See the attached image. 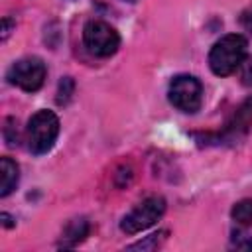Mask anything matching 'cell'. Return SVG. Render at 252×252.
Listing matches in <instances>:
<instances>
[{"mask_svg":"<svg viewBox=\"0 0 252 252\" xmlns=\"http://www.w3.org/2000/svg\"><path fill=\"white\" fill-rule=\"evenodd\" d=\"M0 173H2V179H0V197H8L16 189L18 179H20L18 163L12 158H6L4 156L0 159Z\"/></svg>","mask_w":252,"mask_h":252,"instance_id":"cell-9","label":"cell"},{"mask_svg":"<svg viewBox=\"0 0 252 252\" xmlns=\"http://www.w3.org/2000/svg\"><path fill=\"white\" fill-rule=\"evenodd\" d=\"M250 126H252V96L246 98L234 110L232 118L224 126V130L215 136V144H220V142H238L248 132Z\"/></svg>","mask_w":252,"mask_h":252,"instance_id":"cell-7","label":"cell"},{"mask_svg":"<svg viewBox=\"0 0 252 252\" xmlns=\"http://www.w3.org/2000/svg\"><path fill=\"white\" fill-rule=\"evenodd\" d=\"M240 24H242V28H244L246 32L252 33V6H248V8L240 14Z\"/></svg>","mask_w":252,"mask_h":252,"instance_id":"cell-14","label":"cell"},{"mask_svg":"<svg viewBox=\"0 0 252 252\" xmlns=\"http://www.w3.org/2000/svg\"><path fill=\"white\" fill-rule=\"evenodd\" d=\"M10 28H12V22H10L8 18H4V30H2V39H6V37H8V33H10Z\"/></svg>","mask_w":252,"mask_h":252,"instance_id":"cell-15","label":"cell"},{"mask_svg":"<svg viewBox=\"0 0 252 252\" xmlns=\"http://www.w3.org/2000/svg\"><path fill=\"white\" fill-rule=\"evenodd\" d=\"M230 217L236 224L240 226H250L252 224V199H242L238 201L232 211H230Z\"/></svg>","mask_w":252,"mask_h":252,"instance_id":"cell-10","label":"cell"},{"mask_svg":"<svg viewBox=\"0 0 252 252\" xmlns=\"http://www.w3.org/2000/svg\"><path fill=\"white\" fill-rule=\"evenodd\" d=\"M2 220H4V226H12V222H10V217H8L6 213H2Z\"/></svg>","mask_w":252,"mask_h":252,"instance_id":"cell-16","label":"cell"},{"mask_svg":"<svg viewBox=\"0 0 252 252\" xmlns=\"http://www.w3.org/2000/svg\"><path fill=\"white\" fill-rule=\"evenodd\" d=\"M169 100L181 112L193 114L199 110L203 100L201 83L191 75H177L169 83Z\"/></svg>","mask_w":252,"mask_h":252,"instance_id":"cell-6","label":"cell"},{"mask_svg":"<svg viewBox=\"0 0 252 252\" xmlns=\"http://www.w3.org/2000/svg\"><path fill=\"white\" fill-rule=\"evenodd\" d=\"M126 2H136V0H126Z\"/></svg>","mask_w":252,"mask_h":252,"instance_id":"cell-18","label":"cell"},{"mask_svg":"<svg viewBox=\"0 0 252 252\" xmlns=\"http://www.w3.org/2000/svg\"><path fill=\"white\" fill-rule=\"evenodd\" d=\"M165 234H167L165 230H161V232H158V234H152V236H148V240H144V242L130 244L128 250H148V248H158L159 242L165 238Z\"/></svg>","mask_w":252,"mask_h":252,"instance_id":"cell-11","label":"cell"},{"mask_svg":"<svg viewBox=\"0 0 252 252\" xmlns=\"http://www.w3.org/2000/svg\"><path fill=\"white\" fill-rule=\"evenodd\" d=\"M59 136V118L51 110H37L26 128V142L32 154H47Z\"/></svg>","mask_w":252,"mask_h":252,"instance_id":"cell-2","label":"cell"},{"mask_svg":"<svg viewBox=\"0 0 252 252\" xmlns=\"http://www.w3.org/2000/svg\"><path fill=\"white\" fill-rule=\"evenodd\" d=\"M165 213V201L158 195L144 199L136 209H132L120 222L122 232L126 234H136L142 232L146 228H150L152 224H156Z\"/></svg>","mask_w":252,"mask_h":252,"instance_id":"cell-4","label":"cell"},{"mask_svg":"<svg viewBox=\"0 0 252 252\" xmlns=\"http://www.w3.org/2000/svg\"><path fill=\"white\" fill-rule=\"evenodd\" d=\"M242 83L246 87H252V57H248L244 61V67H242Z\"/></svg>","mask_w":252,"mask_h":252,"instance_id":"cell-13","label":"cell"},{"mask_svg":"<svg viewBox=\"0 0 252 252\" xmlns=\"http://www.w3.org/2000/svg\"><path fill=\"white\" fill-rule=\"evenodd\" d=\"M89 228H91V226H89V220L83 219V217L69 220V222L65 224V228H63L59 246H61V248H73V246H77L81 240H85V236L89 234Z\"/></svg>","mask_w":252,"mask_h":252,"instance_id":"cell-8","label":"cell"},{"mask_svg":"<svg viewBox=\"0 0 252 252\" xmlns=\"http://www.w3.org/2000/svg\"><path fill=\"white\" fill-rule=\"evenodd\" d=\"M71 93H73V81L69 77H65L59 85V96H57V102L59 104H65L69 98H71Z\"/></svg>","mask_w":252,"mask_h":252,"instance_id":"cell-12","label":"cell"},{"mask_svg":"<svg viewBox=\"0 0 252 252\" xmlns=\"http://www.w3.org/2000/svg\"><path fill=\"white\" fill-rule=\"evenodd\" d=\"M45 75H47V69L39 57H24V59L12 63L6 77L12 85L20 87L22 91L33 93V91L41 89Z\"/></svg>","mask_w":252,"mask_h":252,"instance_id":"cell-5","label":"cell"},{"mask_svg":"<svg viewBox=\"0 0 252 252\" xmlns=\"http://www.w3.org/2000/svg\"><path fill=\"white\" fill-rule=\"evenodd\" d=\"M246 49H248V41L240 33H228V35L220 37L211 47V53H209L211 71L219 77H226V75L234 73L244 63Z\"/></svg>","mask_w":252,"mask_h":252,"instance_id":"cell-1","label":"cell"},{"mask_svg":"<svg viewBox=\"0 0 252 252\" xmlns=\"http://www.w3.org/2000/svg\"><path fill=\"white\" fill-rule=\"evenodd\" d=\"M240 248H244V250H252V238H250L248 242H244V244H240Z\"/></svg>","mask_w":252,"mask_h":252,"instance_id":"cell-17","label":"cell"},{"mask_svg":"<svg viewBox=\"0 0 252 252\" xmlns=\"http://www.w3.org/2000/svg\"><path fill=\"white\" fill-rule=\"evenodd\" d=\"M83 41L94 57H110L120 45V35L110 24L102 20H91L83 28Z\"/></svg>","mask_w":252,"mask_h":252,"instance_id":"cell-3","label":"cell"}]
</instances>
